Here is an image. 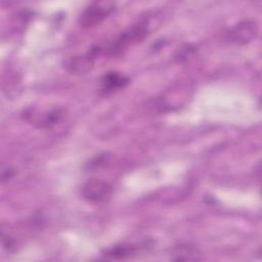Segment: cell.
Instances as JSON below:
<instances>
[{
    "label": "cell",
    "mask_w": 262,
    "mask_h": 262,
    "mask_svg": "<svg viewBox=\"0 0 262 262\" xmlns=\"http://www.w3.org/2000/svg\"><path fill=\"white\" fill-rule=\"evenodd\" d=\"M115 7L116 4L114 2H93L82 11L78 21L83 28H93L101 24L115 10Z\"/></svg>",
    "instance_id": "obj_1"
},
{
    "label": "cell",
    "mask_w": 262,
    "mask_h": 262,
    "mask_svg": "<svg viewBox=\"0 0 262 262\" xmlns=\"http://www.w3.org/2000/svg\"><path fill=\"white\" fill-rule=\"evenodd\" d=\"M147 35V28L144 21H139L130 29L122 33L113 43L105 48V53L108 55H117L121 53L129 45L140 42Z\"/></svg>",
    "instance_id": "obj_2"
},
{
    "label": "cell",
    "mask_w": 262,
    "mask_h": 262,
    "mask_svg": "<svg viewBox=\"0 0 262 262\" xmlns=\"http://www.w3.org/2000/svg\"><path fill=\"white\" fill-rule=\"evenodd\" d=\"M83 199L90 203H102L108 200L113 193V186L102 179H89L81 189Z\"/></svg>",
    "instance_id": "obj_3"
},
{
    "label": "cell",
    "mask_w": 262,
    "mask_h": 262,
    "mask_svg": "<svg viewBox=\"0 0 262 262\" xmlns=\"http://www.w3.org/2000/svg\"><path fill=\"white\" fill-rule=\"evenodd\" d=\"M99 52V47H96L92 48L86 54H79L68 57L63 61V67L69 73L73 75H84L92 70L94 58Z\"/></svg>",
    "instance_id": "obj_4"
},
{
    "label": "cell",
    "mask_w": 262,
    "mask_h": 262,
    "mask_svg": "<svg viewBox=\"0 0 262 262\" xmlns=\"http://www.w3.org/2000/svg\"><path fill=\"white\" fill-rule=\"evenodd\" d=\"M25 117L27 121L35 125L37 128L47 129L53 127L62 120L64 117V110L59 107L42 112L30 110L25 113Z\"/></svg>",
    "instance_id": "obj_5"
},
{
    "label": "cell",
    "mask_w": 262,
    "mask_h": 262,
    "mask_svg": "<svg viewBox=\"0 0 262 262\" xmlns=\"http://www.w3.org/2000/svg\"><path fill=\"white\" fill-rule=\"evenodd\" d=\"M258 34V25L253 20H245L233 27L229 33V39L236 44H246L252 41Z\"/></svg>",
    "instance_id": "obj_6"
},
{
    "label": "cell",
    "mask_w": 262,
    "mask_h": 262,
    "mask_svg": "<svg viewBox=\"0 0 262 262\" xmlns=\"http://www.w3.org/2000/svg\"><path fill=\"white\" fill-rule=\"evenodd\" d=\"M129 82V78L119 72H107L100 79V92L102 94H110L124 88Z\"/></svg>",
    "instance_id": "obj_7"
},
{
    "label": "cell",
    "mask_w": 262,
    "mask_h": 262,
    "mask_svg": "<svg viewBox=\"0 0 262 262\" xmlns=\"http://www.w3.org/2000/svg\"><path fill=\"white\" fill-rule=\"evenodd\" d=\"M134 252V248L130 246H115L107 249L103 256L107 259H124Z\"/></svg>",
    "instance_id": "obj_8"
},
{
    "label": "cell",
    "mask_w": 262,
    "mask_h": 262,
    "mask_svg": "<svg viewBox=\"0 0 262 262\" xmlns=\"http://www.w3.org/2000/svg\"><path fill=\"white\" fill-rule=\"evenodd\" d=\"M12 175H13V170H11L8 166L5 167L4 165H2V167H1V179H2V182L10 179Z\"/></svg>",
    "instance_id": "obj_9"
}]
</instances>
